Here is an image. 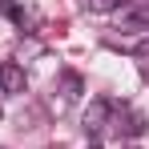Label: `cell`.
I'll list each match as a JSON object with an SVG mask.
<instances>
[{
    "label": "cell",
    "instance_id": "cell-1",
    "mask_svg": "<svg viewBox=\"0 0 149 149\" xmlns=\"http://www.w3.org/2000/svg\"><path fill=\"white\" fill-rule=\"evenodd\" d=\"M109 113H113V101H109V97H93V101H89V109H85V117H81L85 137H97V133H105Z\"/></svg>",
    "mask_w": 149,
    "mask_h": 149
},
{
    "label": "cell",
    "instance_id": "cell-2",
    "mask_svg": "<svg viewBox=\"0 0 149 149\" xmlns=\"http://www.w3.org/2000/svg\"><path fill=\"white\" fill-rule=\"evenodd\" d=\"M0 89L12 93V97L24 93V69H20L16 61H4V65H0Z\"/></svg>",
    "mask_w": 149,
    "mask_h": 149
},
{
    "label": "cell",
    "instance_id": "cell-3",
    "mask_svg": "<svg viewBox=\"0 0 149 149\" xmlns=\"http://www.w3.org/2000/svg\"><path fill=\"white\" fill-rule=\"evenodd\" d=\"M4 12H8L16 24L24 28V32H36V24H40V12H32V8H20V4H12V0L4 4Z\"/></svg>",
    "mask_w": 149,
    "mask_h": 149
},
{
    "label": "cell",
    "instance_id": "cell-4",
    "mask_svg": "<svg viewBox=\"0 0 149 149\" xmlns=\"http://www.w3.org/2000/svg\"><path fill=\"white\" fill-rule=\"evenodd\" d=\"M61 93H65V101L81 97V77L77 73H61Z\"/></svg>",
    "mask_w": 149,
    "mask_h": 149
},
{
    "label": "cell",
    "instance_id": "cell-5",
    "mask_svg": "<svg viewBox=\"0 0 149 149\" xmlns=\"http://www.w3.org/2000/svg\"><path fill=\"white\" fill-rule=\"evenodd\" d=\"M121 133L125 137H141V133H145V117H141V113H129V121L121 125Z\"/></svg>",
    "mask_w": 149,
    "mask_h": 149
},
{
    "label": "cell",
    "instance_id": "cell-6",
    "mask_svg": "<svg viewBox=\"0 0 149 149\" xmlns=\"http://www.w3.org/2000/svg\"><path fill=\"white\" fill-rule=\"evenodd\" d=\"M121 8V0H89V12H113Z\"/></svg>",
    "mask_w": 149,
    "mask_h": 149
},
{
    "label": "cell",
    "instance_id": "cell-7",
    "mask_svg": "<svg viewBox=\"0 0 149 149\" xmlns=\"http://www.w3.org/2000/svg\"><path fill=\"white\" fill-rule=\"evenodd\" d=\"M141 77L149 81V52H141Z\"/></svg>",
    "mask_w": 149,
    "mask_h": 149
},
{
    "label": "cell",
    "instance_id": "cell-8",
    "mask_svg": "<svg viewBox=\"0 0 149 149\" xmlns=\"http://www.w3.org/2000/svg\"><path fill=\"white\" fill-rule=\"evenodd\" d=\"M133 4H137V8H145V12H149V0H133Z\"/></svg>",
    "mask_w": 149,
    "mask_h": 149
},
{
    "label": "cell",
    "instance_id": "cell-9",
    "mask_svg": "<svg viewBox=\"0 0 149 149\" xmlns=\"http://www.w3.org/2000/svg\"><path fill=\"white\" fill-rule=\"evenodd\" d=\"M89 149H101V145H89Z\"/></svg>",
    "mask_w": 149,
    "mask_h": 149
},
{
    "label": "cell",
    "instance_id": "cell-10",
    "mask_svg": "<svg viewBox=\"0 0 149 149\" xmlns=\"http://www.w3.org/2000/svg\"><path fill=\"white\" fill-rule=\"evenodd\" d=\"M0 117H4V113H0Z\"/></svg>",
    "mask_w": 149,
    "mask_h": 149
}]
</instances>
